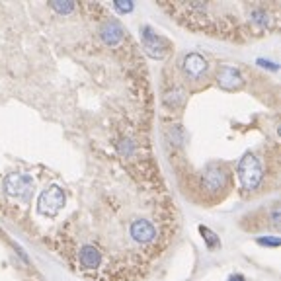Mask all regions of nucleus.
<instances>
[{
	"label": "nucleus",
	"instance_id": "12",
	"mask_svg": "<svg viewBox=\"0 0 281 281\" xmlns=\"http://www.w3.org/2000/svg\"><path fill=\"white\" fill-rule=\"evenodd\" d=\"M51 8H53V10H57L59 12V14H71V12L75 10V4H73V2H61V0H53V2H51Z\"/></svg>",
	"mask_w": 281,
	"mask_h": 281
},
{
	"label": "nucleus",
	"instance_id": "15",
	"mask_svg": "<svg viewBox=\"0 0 281 281\" xmlns=\"http://www.w3.org/2000/svg\"><path fill=\"white\" fill-rule=\"evenodd\" d=\"M258 63L262 66H268V68H271V71H277V65H275V63H271V61H264V59H260Z\"/></svg>",
	"mask_w": 281,
	"mask_h": 281
},
{
	"label": "nucleus",
	"instance_id": "14",
	"mask_svg": "<svg viewBox=\"0 0 281 281\" xmlns=\"http://www.w3.org/2000/svg\"><path fill=\"white\" fill-rule=\"evenodd\" d=\"M258 244L262 246H279V238H258Z\"/></svg>",
	"mask_w": 281,
	"mask_h": 281
},
{
	"label": "nucleus",
	"instance_id": "16",
	"mask_svg": "<svg viewBox=\"0 0 281 281\" xmlns=\"http://www.w3.org/2000/svg\"><path fill=\"white\" fill-rule=\"evenodd\" d=\"M271 219H273V225H277V223H279V209H273Z\"/></svg>",
	"mask_w": 281,
	"mask_h": 281
},
{
	"label": "nucleus",
	"instance_id": "3",
	"mask_svg": "<svg viewBox=\"0 0 281 281\" xmlns=\"http://www.w3.org/2000/svg\"><path fill=\"white\" fill-rule=\"evenodd\" d=\"M65 207V192L59 185H51L45 192H41L39 201H37V211L41 215L55 217Z\"/></svg>",
	"mask_w": 281,
	"mask_h": 281
},
{
	"label": "nucleus",
	"instance_id": "4",
	"mask_svg": "<svg viewBox=\"0 0 281 281\" xmlns=\"http://www.w3.org/2000/svg\"><path fill=\"white\" fill-rule=\"evenodd\" d=\"M143 45H145V49H147V53L154 57V59H162L166 51H168V45L164 41L160 35H156V33L152 32V28L149 26H145L143 28Z\"/></svg>",
	"mask_w": 281,
	"mask_h": 281
},
{
	"label": "nucleus",
	"instance_id": "1",
	"mask_svg": "<svg viewBox=\"0 0 281 281\" xmlns=\"http://www.w3.org/2000/svg\"><path fill=\"white\" fill-rule=\"evenodd\" d=\"M237 174H238V180H240L242 188L248 190V192H252V190L258 188L260 182H262V176H264V172H262V164H260V160L254 156V154H244V156L240 158Z\"/></svg>",
	"mask_w": 281,
	"mask_h": 281
},
{
	"label": "nucleus",
	"instance_id": "7",
	"mask_svg": "<svg viewBox=\"0 0 281 281\" xmlns=\"http://www.w3.org/2000/svg\"><path fill=\"white\" fill-rule=\"evenodd\" d=\"M227 182V174L223 168H219L215 164H211V166H207L205 170V176H203V185H205L209 192H217V190H221L223 185Z\"/></svg>",
	"mask_w": 281,
	"mask_h": 281
},
{
	"label": "nucleus",
	"instance_id": "8",
	"mask_svg": "<svg viewBox=\"0 0 281 281\" xmlns=\"http://www.w3.org/2000/svg\"><path fill=\"white\" fill-rule=\"evenodd\" d=\"M184 71L190 78H199L207 71V61L199 53H190L184 57Z\"/></svg>",
	"mask_w": 281,
	"mask_h": 281
},
{
	"label": "nucleus",
	"instance_id": "10",
	"mask_svg": "<svg viewBox=\"0 0 281 281\" xmlns=\"http://www.w3.org/2000/svg\"><path fill=\"white\" fill-rule=\"evenodd\" d=\"M100 262H102V254H100L94 246H82V250H80V264H82L86 270L98 268Z\"/></svg>",
	"mask_w": 281,
	"mask_h": 281
},
{
	"label": "nucleus",
	"instance_id": "13",
	"mask_svg": "<svg viewBox=\"0 0 281 281\" xmlns=\"http://www.w3.org/2000/svg\"><path fill=\"white\" fill-rule=\"evenodd\" d=\"M113 6H115V10L123 12V14L133 10V2H129V0H115Z\"/></svg>",
	"mask_w": 281,
	"mask_h": 281
},
{
	"label": "nucleus",
	"instance_id": "17",
	"mask_svg": "<svg viewBox=\"0 0 281 281\" xmlns=\"http://www.w3.org/2000/svg\"><path fill=\"white\" fill-rule=\"evenodd\" d=\"M228 281H246V279H244V275L237 273V275H230V277H228Z\"/></svg>",
	"mask_w": 281,
	"mask_h": 281
},
{
	"label": "nucleus",
	"instance_id": "2",
	"mask_svg": "<svg viewBox=\"0 0 281 281\" xmlns=\"http://www.w3.org/2000/svg\"><path fill=\"white\" fill-rule=\"evenodd\" d=\"M4 192L10 197H18V199H30L33 194V180L28 174H8L4 178Z\"/></svg>",
	"mask_w": 281,
	"mask_h": 281
},
{
	"label": "nucleus",
	"instance_id": "5",
	"mask_svg": "<svg viewBox=\"0 0 281 281\" xmlns=\"http://www.w3.org/2000/svg\"><path fill=\"white\" fill-rule=\"evenodd\" d=\"M217 82L223 90H240L244 86V78L235 66H221L217 73Z\"/></svg>",
	"mask_w": 281,
	"mask_h": 281
},
{
	"label": "nucleus",
	"instance_id": "11",
	"mask_svg": "<svg viewBox=\"0 0 281 281\" xmlns=\"http://www.w3.org/2000/svg\"><path fill=\"white\" fill-rule=\"evenodd\" d=\"M199 232H201V237L205 240L207 248H215V246H219V237H217L213 230H209L207 227H199Z\"/></svg>",
	"mask_w": 281,
	"mask_h": 281
},
{
	"label": "nucleus",
	"instance_id": "6",
	"mask_svg": "<svg viewBox=\"0 0 281 281\" xmlns=\"http://www.w3.org/2000/svg\"><path fill=\"white\" fill-rule=\"evenodd\" d=\"M131 237L135 238L137 242H140V244H147V242L154 240L156 228L152 227V223H149V221L139 219V221H135V223L131 225Z\"/></svg>",
	"mask_w": 281,
	"mask_h": 281
},
{
	"label": "nucleus",
	"instance_id": "9",
	"mask_svg": "<svg viewBox=\"0 0 281 281\" xmlns=\"http://www.w3.org/2000/svg\"><path fill=\"white\" fill-rule=\"evenodd\" d=\"M100 35L102 39L108 45H118L121 39H123V28L121 24L115 22V20H109V22L104 24V28L100 30Z\"/></svg>",
	"mask_w": 281,
	"mask_h": 281
}]
</instances>
